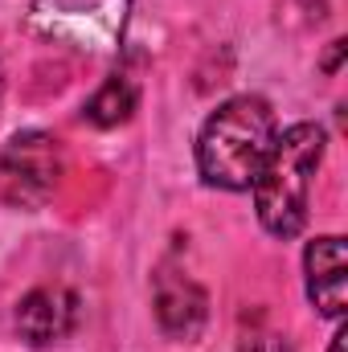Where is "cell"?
Masks as SVG:
<instances>
[{"label": "cell", "mask_w": 348, "mask_h": 352, "mask_svg": "<svg viewBox=\"0 0 348 352\" xmlns=\"http://www.w3.org/2000/svg\"><path fill=\"white\" fill-rule=\"evenodd\" d=\"M135 102H140L135 82H127V78H111V82H102V87L94 90V98L83 107V119L94 123V127H119V123L131 119Z\"/></svg>", "instance_id": "cell-7"}, {"label": "cell", "mask_w": 348, "mask_h": 352, "mask_svg": "<svg viewBox=\"0 0 348 352\" xmlns=\"http://www.w3.org/2000/svg\"><path fill=\"white\" fill-rule=\"evenodd\" d=\"M328 135L320 123H291L287 131L274 135V148L262 164L259 180L250 184L254 192V213L270 238H295L307 226L312 209V184L324 164Z\"/></svg>", "instance_id": "cell-2"}, {"label": "cell", "mask_w": 348, "mask_h": 352, "mask_svg": "<svg viewBox=\"0 0 348 352\" xmlns=\"http://www.w3.org/2000/svg\"><path fill=\"white\" fill-rule=\"evenodd\" d=\"M0 87H4V66H0Z\"/></svg>", "instance_id": "cell-10"}, {"label": "cell", "mask_w": 348, "mask_h": 352, "mask_svg": "<svg viewBox=\"0 0 348 352\" xmlns=\"http://www.w3.org/2000/svg\"><path fill=\"white\" fill-rule=\"evenodd\" d=\"M279 119L259 94H234L209 111L197 131V173L205 184L246 192L274 148Z\"/></svg>", "instance_id": "cell-1"}, {"label": "cell", "mask_w": 348, "mask_h": 352, "mask_svg": "<svg viewBox=\"0 0 348 352\" xmlns=\"http://www.w3.org/2000/svg\"><path fill=\"white\" fill-rule=\"evenodd\" d=\"M303 274H307V299L320 316L345 320L348 307V266H345V238L320 234L303 250Z\"/></svg>", "instance_id": "cell-5"}, {"label": "cell", "mask_w": 348, "mask_h": 352, "mask_svg": "<svg viewBox=\"0 0 348 352\" xmlns=\"http://www.w3.org/2000/svg\"><path fill=\"white\" fill-rule=\"evenodd\" d=\"M78 316H83V303L70 287H33L21 303H17V336L33 349H45V344H58L66 340L74 328H78Z\"/></svg>", "instance_id": "cell-4"}, {"label": "cell", "mask_w": 348, "mask_h": 352, "mask_svg": "<svg viewBox=\"0 0 348 352\" xmlns=\"http://www.w3.org/2000/svg\"><path fill=\"white\" fill-rule=\"evenodd\" d=\"M58 173H62L58 140L45 131H21L12 135V144L0 156V201L37 209L54 192Z\"/></svg>", "instance_id": "cell-3"}, {"label": "cell", "mask_w": 348, "mask_h": 352, "mask_svg": "<svg viewBox=\"0 0 348 352\" xmlns=\"http://www.w3.org/2000/svg\"><path fill=\"white\" fill-rule=\"evenodd\" d=\"M156 320L176 340L197 336L205 324V291L193 278H168L164 274L156 287Z\"/></svg>", "instance_id": "cell-6"}, {"label": "cell", "mask_w": 348, "mask_h": 352, "mask_svg": "<svg viewBox=\"0 0 348 352\" xmlns=\"http://www.w3.org/2000/svg\"><path fill=\"white\" fill-rule=\"evenodd\" d=\"M345 344H348V328L340 324V328L332 332V352H345Z\"/></svg>", "instance_id": "cell-9"}, {"label": "cell", "mask_w": 348, "mask_h": 352, "mask_svg": "<svg viewBox=\"0 0 348 352\" xmlns=\"http://www.w3.org/2000/svg\"><path fill=\"white\" fill-rule=\"evenodd\" d=\"M345 37H336V41H332V54H328V62H324V70H336V66H340V58H345Z\"/></svg>", "instance_id": "cell-8"}]
</instances>
